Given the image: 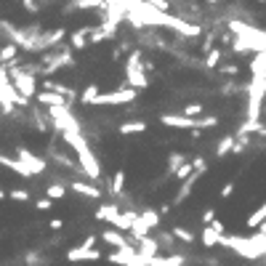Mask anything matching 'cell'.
<instances>
[{
    "label": "cell",
    "instance_id": "6da1fadb",
    "mask_svg": "<svg viewBox=\"0 0 266 266\" xmlns=\"http://www.w3.org/2000/svg\"><path fill=\"white\" fill-rule=\"evenodd\" d=\"M64 141L70 144L75 152H78V160H80V170L88 178H93L96 184H104L101 181V168H99V160L93 155V149L88 144V139L83 136V133H64Z\"/></svg>",
    "mask_w": 266,
    "mask_h": 266
},
{
    "label": "cell",
    "instance_id": "7a4b0ae2",
    "mask_svg": "<svg viewBox=\"0 0 266 266\" xmlns=\"http://www.w3.org/2000/svg\"><path fill=\"white\" fill-rule=\"evenodd\" d=\"M221 245L224 248H229V250H234L237 255H242V258H250V261H255V258H263L266 255V237L263 234H250V237H232V234H226V237H221Z\"/></svg>",
    "mask_w": 266,
    "mask_h": 266
},
{
    "label": "cell",
    "instance_id": "3957f363",
    "mask_svg": "<svg viewBox=\"0 0 266 266\" xmlns=\"http://www.w3.org/2000/svg\"><path fill=\"white\" fill-rule=\"evenodd\" d=\"M37 64H40V75H43V80H51V75L61 72L64 66H75V51L70 48V43H61L59 48H53V51H48V53H43Z\"/></svg>",
    "mask_w": 266,
    "mask_h": 266
},
{
    "label": "cell",
    "instance_id": "277c9868",
    "mask_svg": "<svg viewBox=\"0 0 266 266\" xmlns=\"http://www.w3.org/2000/svg\"><path fill=\"white\" fill-rule=\"evenodd\" d=\"M48 120L51 125L56 128L64 136V133H83V125L78 122V117L72 115L70 107H61V109H48Z\"/></svg>",
    "mask_w": 266,
    "mask_h": 266
},
{
    "label": "cell",
    "instance_id": "5b68a950",
    "mask_svg": "<svg viewBox=\"0 0 266 266\" xmlns=\"http://www.w3.org/2000/svg\"><path fill=\"white\" fill-rule=\"evenodd\" d=\"M139 91L133 88H120V91H112V93H101V96L93 101V107H120V104H130L136 101Z\"/></svg>",
    "mask_w": 266,
    "mask_h": 266
},
{
    "label": "cell",
    "instance_id": "8992f818",
    "mask_svg": "<svg viewBox=\"0 0 266 266\" xmlns=\"http://www.w3.org/2000/svg\"><path fill=\"white\" fill-rule=\"evenodd\" d=\"M64 37H66V30L64 27H53V30H45L40 37H37V48H35V53H48V51H53V48H59V45L64 43Z\"/></svg>",
    "mask_w": 266,
    "mask_h": 266
},
{
    "label": "cell",
    "instance_id": "52a82bcc",
    "mask_svg": "<svg viewBox=\"0 0 266 266\" xmlns=\"http://www.w3.org/2000/svg\"><path fill=\"white\" fill-rule=\"evenodd\" d=\"M16 160L24 165V170H27L30 176H37V173H43V170L48 168V163H45L43 157L32 155V152H30V149H24V147H19V149H16Z\"/></svg>",
    "mask_w": 266,
    "mask_h": 266
},
{
    "label": "cell",
    "instance_id": "ba28073f",
    "mask_svg": "<svg viewBox=\"0 0 266 266\" xmlns=\"http://www.w3.org/2000/svg\"><path fill=\"white\" fill-rule=\"evenodd\" d=\"M35 101L40 104V107H48V109H61V107H72L70 99L59 96V93H48V91H37Z\"/></svg>",
    "mask_w": 266,
    "mask_h": 266
},
{
    "label": "cell",
    "instance_id": "9c48e42d",
    "mask_svg": "<svg viewBox=\"0 0 266 266\" xmlns=\"http://www.w3.org/2000/svg\"><path fill=\"white\" fill-rule=\"evenodd\" d=\"M136 253H139L141 261H152V258L160 255V242L155 240V237H144V240L136 242Z\"/></svg>",
    "mask_w": 266,
    "mask_h": 266
},
{
    "label": "cell",
    "instance_id": "30bf717a",
    "mask_svg": "<svg viewBox=\"0 0 266 266\" xmlns=\"http://www.w3.org/2000/svg\"><path fill=\"white\" fill-rule=\"evenodd\" d=\"M160 122L168 128H178V130H197V120H189L184 115H163Z\"/></svg>",
    "mask_w": 266,
    "mask_h": 266
},
{
    "label": "cell",
    "instance_id": "8fae6325",
    "mask_svg": "<svg viewBox=\"0 0 266 266\" xmlns=\"http://www.w3.org/2000/svg\"><path fill=\"white\" fill-rule=\"evenodd\" d=\"M66 261L70 263H78V261H101V250H85V248H70L66 250Z\"/></svg>",
    "mask_w": 266,
    "mask_h": 266
},
{
    "label": "cell",
    "instance_id": "7c38bea8",
    "mask_svg": "<svg viewBox=\"0 0 266 266\" xmlns=\"http://www.w3.org/2000/svg\"><path fill=\"white\" fill-rule=\"evenodd\" d=\"M91 30H93V27H78V30H72L70 32V48L72 51H85Z\"/></svg>",
    "mask_w": 266,
    "mask_h": 266
},
{
    "label": "cell",
    "instance_id": "4fadbf2b",
    "mask_svg": "<svg viewBox=\"0 0 266 266\" xmlns=\"http://www.w3.org/2000/svg\"><path fill=\"white\" fill-rule=\"evenodd\" d=\"M149 85V78L144 70H130L125 72V88H133V91H144Z\"/></svg>",
    "mask_w": 266,
    "mask_h": 266
},
{
    "label": "cell",
    "instance_id": "5bb4252c",
    "mask_svg": "<svg viewBox=\"0 0 266 266\" xmlns=\"http://www.w3.org/2000/svg\"><path fill=\"white\" fill-rule=\"evenodd\" d=\"M101 240L107 242L109 248H115V250H122V248H128V245H133V242L125 240V234H120L117 229H104L101 232Z\"/></svg>",
    "mask_w": 266,
    "mask_h": 266
},
{
    "label": "cell",
    "instance_id": "9a60e30c",
    "mask_svg": "<svg viewBox=\"0 0 266 266\" xmlns=\"http://www.w3.org/2000/svg\"><path fill=\"white\" fill-rule=\"evenodd\" d=\"M109 263H120V266H128L133 258H139V253H136V245H128V248H122V250H115V253H109L107 255Z\"/></svg>",
    "mask_w": 266,
    "mask_h": 266
},
{
    "label": "cell",
    "instance_id": "2e32d148",
    "mask_svg": "<svg viewBox=\"0 0 266 266\" xmlns=\"http://www.w3.org/2000/svg\"><path fill=\"white\" fill-rule=\"evenodd\" d=\"M30 122H32V128L37 133H48L51 130V120H48V112H43V109H32L30 112Z\"/></svg>",
    "mask_w": 266,
    "mask_h": 266
},
{
    "label": "cell",
    "instance_id": "e0dca14e",
    "mask_svg": "<svg viewBox=\"0 0 266 266\" xmlns=\"http://www.w3.org/2000/svg\"><path fill=\"white\" fill-rule=\"evenodd\" d=\"M70 189H72V192H78V194H83V197H91V200L101 197V186H93L88 181H70Z\"/></svg>",
    "mask_w": 266,
    "mask_h": 266
},
{
    "label": "cell",
    "instance_id": "ac0fdd59",
    "mask_svg": "<svg viewBox=\"0 0 266 266\" xmlns=\"http://www.w3.org/2000/svg\"><path fill=\"white\" fill-rule=\"evenodd\" d=\"M120 213H122V211L117 208V203H104V205H99L96 218H99V221H107V224H115Z\"/></svg>",
    "mask_w": 266,
    "mask_h": 266
},
{
    "label": "cell",
    "instance_id": "d6986e66",
    "mask_svg": "<svg viewBox=\"0 0 266 266\" xmlns=\"http://www.w3.org/2000/svg\"><path fill=\"white\" fill-rule=\"evenodd\" d=\"M122 136H136V133H144L147 130V122L144 120H125V122H120V128H117Z\"/></svg>",
    "mask_w": 266,
    "mask_h": 266
},
{
    "label": "cell",
    "instance_id": "ffe728a7",
    "mask_svg": "<svg viewBox=\"0 0 266 266\" xmlns=\"http://www.w3.org/2000/svg\"><path fill=\"white\" fill-rule=\"evenodd\" d=\"M149 232H152V229H149V224H147V221H144V218H141V216H139V218H136V221H133V224H130V232H128V234H130V237H133V240H136V242H139V240H144V237H149Z\"/></svg>",
    "mask_w": 266,
    "mask_h": 266
},
{
    "label": "cell",
    "instance_id": "44dd1931",
    "mask_svg": "<svg viewBox=\"0 0 266 266\" xmlns=\"http://www.w3.org/2000/svg\"><path fill=\"white\" fill-rule=\"evenodd\" d=\"M224 237H226V234H224ZM200 240H203V248L213 250V248H218V245H221V234H216L211 226H205V229H203V237H200Z\"/></svg>",
    "mask_w": 266,
    "mask_h": 266
},
{
    "label": "cell",
    "instance_id": "7402d4cb",
    "mask_svg": "<svg viewBox=\"0 0 266 266\" xmlns=\"http://www.w3.org/2000/svg\"><path fill=\"white\" fill-rule=\"evenodd\" d=\"M266 221V200L261 203V208H255V211L248 216V221H245V226H250V229H258V226Z\"/></svg>",
    "mask_w": 266,
    "mask_h": 266
},
{
    "label": "cell",
    "instance_id": "603a6c76",
    "mask_svg": "<svg viewBox=\"0 0 266 266\" xmlns=\"http://www.w3.org/2000/svg\"><path fill=\"white\" fill-rule=\"evenodd\" d=\"M45 197H48L51 203L53 200H64L66 197V184L64 181H51L48 186H45Z\"/></svg>",
    "mask_w": 266,
    "mask_h": 266
},
{
    "label": "cell",
    "instance_id": "cb8c5ba5",
    "mask_svg": "<svg viewBox=\"0 0 266 266\" xmlns=\"http://www.w3.org/2000/svg\"><path fill=\"white\" fill-rule=\"evenodd\" d=\"M99 96H101L99 85H96V83H91L88 88H83V93H80L78 99H80V104H83V107H85V104H91V107H93V101H96Z\"/></svg>",
    "mask_w": 266,
    "mask_h": 266
},
{
    "label": "cell",
    "instance_id": "d4e9b609",
    "mask_svg": "<svg viewBox=\"0 0 266 266\" xmlns=\"http://www.w3.org/2000/svg\"><path fill=\"white\" fill-rule=\"evenodd\" d=\"M184 163H189L186 155H181V152H170L168 155V176H176V170L181 168Z\"/></svg>",
    "mask_w": 266,
    "mask_h": 266
},
{
    "label": "cell",
    "instance_id": "484cf974",
    "mask_svg": "<svg viewBox=\"0 0 266 266\" xmlns=\"http://www.w3.org/2000/svg\"><path fill=\"white\" fill-rule=\"evenodd\" d=\"M232 149H234V136H224L216 147V160H224L226 155H232Z\"/></svg>",
    "mask_w": 266,
    "mask_h": 266
},
{
    "label": "cell",
    "instance_id": "4316f807",
    "mask_svg": "<svg viewBox=\"0 0 266 266\" xmlns=\"http://www.w3.org/2000/svg\"><path fill=\"white\" fill-rule=\"evenodd\" d=\"M221 59H224V51H221V48H211V51L205 53L203 66H205V70H216V66L221 64Z\"/></svg>",
    "mask_w": 266,
    "mask_h": 266
},
{
    "label": "cell",
    "instance_id": "83f0119b",
    "mask_svg": "<svg viewBox=\"0 0 266 266\" xmlns=\"http://www.w3.org/2000/svg\"><path fill=\"white\" fill-rule=\"evenodd\" d=\"M170 234H173V240L184 242V245H192V242H194V232L184 229V226H173V229H170Z\"/></svg>",
    "mask_w": 266,
    "mask_h": 266
},
{
    "label": "cell",
    "instance_id": "f1b7e54d",
    "mask_svg": "<svg viewBox=\"0 0 266 266\" xmlns=\"http://www.w3.org/2000/svg\"><path fill=\"white\" fill-rule=\"evenodd\" d=\"M139 216L149 224V229H157V226H160V213H157V211H152V208H144V211H141Z\"/></svg>",
    "mask_w": 266,
    "mask_h": 266
},
{
    "label": "cell",
    "instance_id": "f546056e",
    "mask_svg": "<svg viewBox=\"0 0 266 266\" xmlns=\"http://www.w3.org/2000/svg\"><path fill=\"white\" fill-rule=\"evenodd\" d=\"M122 189H125V170H117V173H115V178H112V186H109V192L122 194Z\"/></svg>",
    "mask_w": 266,
    "mask_h": 266
},
{
    "label": "cell",
    "instance_id": "4dcf8cb0",
    "mask_svg": "<svg viewBox=\"0 0 266 266\" xmlns=\"http://www.w3.org/2000/svg\"><path fill=\"white\" fill-rule=\"evenodd\" d=\"M216 125H218V117H216V115H203V117H197V130L216 128Z\"/></svg>",
    "mask_w": 266,
    "mask_h": 266
},
{
    "label": "cell",
    "instance_id": "1f68e13d",
    "mask_svg": "<svg viewBox=\"0 0 266 266\" xmlns=\"http://www.w3.org/2000/svg\"><path fill=\"white\" fill-rule=\"evenodd\" d=\"M200 115H203V104H186V107H184V117L197 120Z\"/></svg>",
    "mask_w": 266,
    "mask_h": 266
},
{
    "label": "cell",
    "instance_id": "d6a6232c",
    "mask_svg": "<svg viewBox=\"0 0 266 266\" xmlns=\"http://www.w3.org/2000/svg\"><path fill=\"white\" fill-rule=\"evenodd\" d=\"M189 163H192V170H194V173H205V170H208V163H205V157H203V155L192 157Z\"/></svg>",
    "mask_w": 266,
    "mask_h": 266
},
{
    "label": "cell",
    "instance_id": "836d02e7",
    "mask_svg": "<svg viewBox=\"0 0 266 266\" xmlns=\"http://www.w3.org/2000/svg\"><path fill=\"white\" fill-rule=\"evenodd\" d=\"M8 197H11L14 203H27V200H30V192H27V189H11Z\"/></svg>",
    "mask_w": 266,
    "mask_h": 266
},
{
    "label": "cell",
    "instance_id": "e575fe53",
    "mask_svg": "<svg viewBox=\"0 0 266 266\" xmlns=\"http://www.w3.org/2000/svg\"><path fill=\"white\" fill-rule=\"evenodd\" d=\"M192 173H194V170H192V163H184L181 168H178V170H176V178H178V181H181V184H184V181H186V178H189V176H192Z\"/></svg>",
    "mask_w": 266,
    "mask_h": 266
},
{
    "label": "cell",
    "instance_id": "d590c367",
    "mask_svg": "<svg viewBox=\"0 0 266 266\" xmlns=\"http://www.w3.org/2000/svg\"><path fill=\"white\" fill-rule=\"evenodd\" d=\"M218 72H221L224 78H237V75H240V66H237V64H224Z\"/></svg>",
    "mask_w": 266,
    "mask_h": 266
},
{
    "label": "cell",
    "instance_id": "8d00e7d4",
    "mask_svg": "<svg viewBox=\"0 0 266 266\" xmlns=\"http://www.w3.org/2000/svg\"><path fill=\"white\" fill-rule=\"evenodd\" d=\"M184 255L181 253H173V255H165V266H184Z\"/></svg>",
    "mask_w": 266,
    "mask_h": 266
},
{
    "label": "cell",
    "instance_id": "74e56055",
    "mask_svg": "<svg viewBox=\"0 0 266 266\" xmlns=\"http://www.w3.org/2000/svg\"><path fill=\"white\" fill-rule=\"evenodd\" d=\"M96 242H99V237H96V234H88V237L83 240L80 248H85V250H96Z\"/></svg>",
    "mask_w": 266,
    "mask_h": 266
},
{
    "label": "cell",
    "instance_id": "f35d334b",
    "mask_svg": "<svg viewBox=\"0 0 266 266\" xmlns=\"http://www.w3.org/2000/svg\"><path fill=\"white\" fill-rule=\"evenodd\" d=\"M216 221V208H208V211H203V224L211 226Z\"/></svg>",
    "mask_w": 266,
    "mask_h": 266
},
{
    "label": "cell",
    "instance_id": "ab89813d",
    "mask_svg": "<svg viewBox=\"0 0 266 266\" xmlns=\"http://www.w3.org/2000/svg\"><path fill=\"white\" fill-rule=\"evenodd\" d=\"M24 263L27 266H43V261H40V255H37V253H27L24 255Z\"/></svg>",
    "mask_w": 266,
    "mask_h": 266
},
{
    "label": "cell",
    "instance_id": "60d3db41",
    "mask_svg": "<svg viewBox=\"0 0 266 266\" xmlns=\"http://www.w3.org/2000/svg\"><path fill=\"white\" fill-rule=\"evenodd\" d=\"M51 200L48 197H40V200H35V208H37V211H51Z\"/></svg>",
    "mask_w": 266,
    "mask_h": 266
},
{
    "label": "cell",
    "instance_id": "b9f144b4",
    "mask_svg": "<svg viewBox=\"0 0 266 266\" xmlns=\"http://www.w3.org/2000/svg\"><path fill=\"white\" fill-rule=\"evenodd\" d=\"M22 6H24V8H27V11H30V14H37V11H40V8H43L40 3H35V0H24V3H22Z\"/></svg>",
    "mask_w": 266,
    "mask_h": 266
},
{
    "label": "cell",
    "instance_id": "7bdbcfd3",
    "mask_svg": "<svg viewBox=\"0 0 266 266\" xmlns=\"http://www.w3.org/2000/svg\"><path fill=\"white\" fill-rule=\"evenodd\" d=\"M211 229H213V232H216V234H221V237H224V234H226V226H224V224H221V221H218V218H216V221H213V224H211Z\"/></svg>",
    "mask_w": 266,
    "mask_h": 266
},
{
    "label": "cell",
    "instance_id": "ee69618b",
    "mask_svg": "<svg viewBox=\"0 0 266 266\" xmlns=\"http://www.w3.org/2000/svg\"><path fill=\"white\" fill-rule=\"evenodd\" d=\"M232 192H234V181H226V184H224V189H221V200H226Z\"/></svg>",
    "mask_w": 266,
    "mask_h": 266
},
{
    "label": "cell",
    "instance_id": "f6af8a7d",
    "mask_svg": "<svg viewBox=\"0 0 266 266\" xmlns=\"http://www.w3.org/2000/svg\"><path fill=\"white\" fill-rule=\"evenodd\" d=\"M48 226H51L53 232H59L61 226H64V221H61V218H51V221H48Z\"/></svg>",
    "mask_w": 266,
    "mask_h": 266
},
{
    "label": "cell",
    "instance_id": "bcb514c9",
    "mask_svg": "<svg viewBox=\"0 0 266 266\" xmlns=\"http://www.w3.org/2000/svg\"><path fill=\"white\" fill-rule=\"evenodd\" d=\"M128 266H147V261H141V258H133Z\"/></svg>",
    "mask_w": 266,
    "mask_h": 266
},
{
    "label": "cell",
    "instance_id": "7dc6e473",
    "mask_svg": "<svg viewBox=\"0 0 266 266\" xmlns=\"http://www.w3.org/2000/svg\"><path fill=\"white\" fill-rule=\"evenodd\" d=\"M255 232H258V234H263V237H266V221H263V224L258 226V229H255Z\"/></svg>",
    "mask_w": 266,
    "mask_h": 266
},
{
    "label": "cell",
    "instance_id": "c3c4849f",
    "mask_svg": "<svg viewBox=\"0 0 266 266\" xmlns=\"http://www.w3.org/2000/svg\"><path fill=\"white\" fill-rule=\"evenodd\" d=\"M258 139H266V125L261 128V133H258Z\"/></svg>",
    "mask_w": 266,
    "mask_h": 266
},
{
    "label": "cell",
    "instance_id": "681fc988",
    "mask_svg": "<svg viewBox=\"0 0 266 266\" xmlns=\"http://www.w3.org/2000/svg\"><path fill=\"white\" fill-rule=\"evenodd\" d=\"M3 200H6V192H3V189H0V203H3Z\"/></svg>",
    "mask_w": 266,
    "mask_h": 266
},
{
    "label": "cell",
    "instance_id": "f907efd6",
    "mask_svg": "<svg viewBox=\"0 0 266 266\" xmlns=\"http://www.w3.org/2000/svg\"><path fill=\"white\" fill-rule=\"evenodd\" d=\"M0 115H3V101H0Z\"/></svg>",
    "mask_w": 266,
    "mask_h": 266
}]
</instances>
